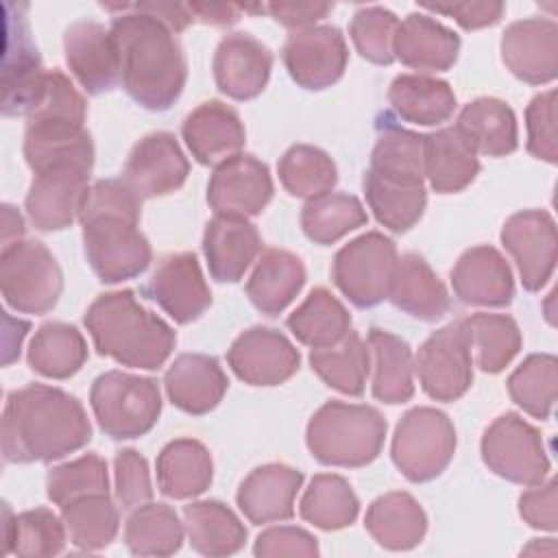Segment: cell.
Segmentation results:
<instances>
[{"instance_id":"cell-1","label":"cell","mask_w":558,"mask_h":558,"mask_svg":"<svg viewBox=\"0 0 558 558\" xmlns=\"http://www.w3.org/2000/svg\"><path fill=\"white\" fill-rule=\"evenodd\" d=\"M92 438V425L70 392L28 384L7 397L2 416V456L7 462L59 460Z\"/></svg>"},{"instance_id":"cell-2","label":"cell","mask_w":558,"mask_h":558,"mask_svg":"<svg viewBox=\"0 0 558 558\" xmlns=\"http://www.w3.org/2000/svg\"><path fill=\"white\" fill-rule=\"evenodd\" d=\"M109 31L118 46L120 81L126 94L153 111L174 105L187 76L174 31L135 4L131 13L116 15Z\"/></svg>"},{"instance_id":"cell-3","label":"cell","mask_w":558,"mask_h":558,"mask_svg":"<svg viewBox=\"0 0 558 558\" xmlns=\"http://www.w3.org/2000/svg\"><path fill=\"white\" fill-rule=\"evenodd\" d=\"M142 201L118 179L96 181L81 209L83 244L92 270L105 283H118L144 272L153 251L137 229Z\"/></svg>"},{"instance_id":"cell-4","label":"cell","mask_w":558,"mask_h":558,"mask_svg":"<svg viewBox=\"0 0 558 558\" xmlns=\"http://www.w3.org/2000/svg\"><path fill=\"white\" fill-rule=\"evenodd\" d=\"M85 327L100 355L131 368H159L172 353V327L140 305L131 290L107 292L85 312Z\"/></svg>"},{"instance_id":"cell-5","label":"cell","mask_w":558,"mask_h":558,"mask_svg":"<svg viewBox=\"0 0 558 558\" xmlns=\"http://www.w3.org/2000/svg\"><path fill=\"white\" fill-rule=\"evenodd\" d=\"M305 438L318 462L355 469L379 456L386 438V421L371 405L327 401L310 418Z\"/></svg>"},{"instance_id":"cell-6","label":"cell","mask_w":558,"mask_h":558,"mask_svg":"<svg viewBox=\"0 0 558 558\" xmlns=\"http://www.w3.org/2000/svg\"><path fill=\"white\" fill-rule=\"evenodd\" d=\"M89 403L107 436L129 440L153 429L161 412V392L150 377L109 371L94 379Z\"/></svg>"},{"instance_id":"cell-7","label":"cell","mask_w":558,"mask_h":558,"mask_svg":"<svg viewBox=\"0 0 558 558\" xmlns=\"http://www.w3.org/2000/svg\"><path fill=\"white\" fill-rule=\"evenodd\" d=\"M0 286L4 301L24 314H46L59 301L63 275L52 253L37 240L2 246Z\"/></svg>"},{"instance_id":"cell-8","label":"cell","mask_w":558,"mask_h":558,"mask_svg":"<svg viewBox=\"0 0 558 558\" xmlns=\"http://www.w3.org/2000/svg\"><path fill=\"white\" fill-rule=\"evenodd\" d=\"M456 429L449 416L436 408L405 412L392 436V462L410 482H429L451 462Z\"/></svg>"},{"instance_id":"cell-9","label":"cell","mask_w":558,"mask_h":558,"mask_svg":"<svg viewBox=\"0 0 558 558\" xmlns=\"http://www.w3.org/2000/svg\"><path fill=\"white\" fill-rule=\"evenodd\" d=\"M397 262L395 242L379 231H368L336 253L331 277L353 305L373 307L388 299Z\"/></svg>"},{"instance_id":"cell-10","label":"cell","mask_w":558,"mask_h":558,"mask_svg":"<svg viewBox=\"0 0 558 558\" xmlns=\"http://www.w3.org/2000/svg\"><path fill=\"white\" fill-rule=\"evenodd\" d=\"M486 466L514 484L534 486L549 473V458L536 427L514 412L495 418L482 436Z\"/></svg>"},{"instance_id":"cell-11","label":"cell","mask_w":558,"mask_h":558,"mask_svg":"<svg viewBox=\"0 0 558 558\" xmlns=\"http://www.w3.org/2000/svg\"><path fill=\"white\" fill-rule=\"evenodd\" d=\"M414 371L423 390L436 401L460 399L473 381L471 342L464 323L434 331L418 349Z\"/></svg>"},{"instance_id":"cell-12","label":"cell","mask_w":558,"mask_h":558,"mask_svg":"<svg viewBox=\"0 0 558 558\" xmlns=\"http://www.w3.org/2000/svg\"><path fill=\"white\" fill-rule=\"evenodd\" d=\"M272 198L268 166L246 153H235L220 161L207 185L209 207L218 216L251 218Z\"/></svg>"},{"instance_id":"cell-13","label":"cell","mask_w":558,"mask_h":558,"mask_svg":"<svg viewBox=\"0 0 558 558\" xmlns=\"http://www.w3.org/2000/svg\"><path fill=\"white\" fill-rule=\"evenodd\" d=\"M347 61L344 35L329 24L294 31L283 46L286 70L305 89L333 85L344 74Z\"/></svg>"},{"instance_id":"cell-14","label":"cell","mask_w":558,"mask_h":558,"mask_svg":"<svg viewBox=\"0 0 558 558\" xmlns=\"http://www.w3.org/2000/svg\"><path fill=\"white\" fill-rule=\"evenodd\" d=\"M501 242L514 257L525 290H541L556 266V222L543 209L512 214L501 227Z\"/></svg>"},{"instance_id":"cell-15","label":"cell","mask_w":558,"mask_h":558,"mask_svg":"<svg viewBox=\"0 0 558 558\" xmlns=\"http://www.w3.org/2000/svg\"><path fill=\"white\" fill-rule=\"evenodd\" d=\"M87 168L52 166L35 174L26 194V214L39 231H61L81 216L87 198Z\"/></svg>"},{"instance_id":"cell-16","label":"cell","mask_w":558,"mask_h":558,"mask_svg":"<svg viewBox=\"0 0 558 558\" xmlns=\"http://www.w3.org/2000/svg\"><path fill=\"white\" fill-rule=\"evenodd\" d=\"M190 172V163L172 133L159 131L142 137L124 163L122 181L142 198L166 196L179 190Z\"/></svg>"},{"instance_id":"cell-17","label":"cell","mask_w":558,"mask_h":558,"mask_svg":"<svg viewBox=\"0 0 558 558\" xmlns=\"http://www.w3.org/2000/svg\"><path fill=\"white\" fill-rule=\"evenodd\" d=\"M227 362L251 386H277L296 373L301 357L281 331L251 327L233 340Z\"/></svg>"},{"instance_id":"cell-18","label":"cell","mask_w":558,"mask_h":558,"mask_svg":"<svg viewBox=\"0 0 558 558\" xmlns=\"http://www.w3.org/2000/svg\"><path fill=\"white\" fill-rule=\"evenodd\" d=\"M501 59L530 85L551 83L558 74V24L547 17L512 22L501 37Z\"/></svg>"},{"instance_id":"cell-19","label":"cell","mask_w":558,"mask_h":558,"mask_svg":"<svg viewBox=\"0 0 558 558\" xmlns=\"http://www.w3.org/2000/svg\"><path fill=\"white\" fill-rule=\"evenodd\" d=\"M146 292L170 318L183 325L196 320L211 305L209 286L192 253L161 257Z\"/></svg>"},{"instance_id":"cell-20","label":"cell","mask_w":558,"mask_h":558,"mask_svg":"<svg viewBox=\"0 0 558 558\" xmlns=\"http://www.w3.org/2000/svg\"><path fill=\"white\" fill-rule=\"evenodd\" d=\"M65 61L85 92L98 96L116 87L120 81L118 46L102 24L81 20L63 35Z\"/></svg>"},{"instance_id":"cell-21","label":"cell","mask_w":558,"mask_h":558,"mask_svg":"<svg viewBox=\"0 0 558 558\" xmlns=\"http://www.w3.org/2000/svg\"><path fill=\"white\" fill-rule=\"evenodd\" d=\"M24 9V4H20ZM7 13V46H4V65H2V111L7 116L24 113L33 105L41 81L44 68L39 54L28 35V24L17 11L13 15L11 2L4 4Z\"/></svg>"},{"instance_id":"cell-22","label":"cell","mask_w":558,"mask_h":558,"mask_svg":"<svg viewBox=\"0 0 558 558\" xmlns=\"http://www.w3.org/2000/svg\"><path fill=\"white\" fill-rule=\"evenodd\" d=\"M272 70L270 50L246 33L227 35L214 54V76L222 94L248 100L262 94Z\"/></svg>"},{"instance_id":"cell-23","label":"cell","mask_w":558,"mask_h":558,"mask_svg":"<svg viewBox=\"0 0 558 558\" xmlns=\"http://www.w3.org/2000/svg\"><path fill=\"white\" fill-rule=\"evenodd\" d=\"M451 286L469 305L501 307L514 296V281L508 262L493 246H473L460 255L451 270Z\"/></svg>"},{"instance_id":"cell-24","label":"cell","mask_w":558,"mask_h":558,"mask_svg":"<svg viewBox=\"0 0 558 558\" xmlns=\"http://www.w3.org/2000/svg\"><path fill=\"white\" fill-rule=\"evenodd\" d=\"M301 484V471L286 464H264L244 477L235 499L251 523L286 521L294 514V497Z\"/></svg>"},{"instance_id":"cell-25","label":"cell","mask_w":558,"mask_h":558,"mask_svg":"<svg viewBox=\"0 0 558 558\" xmlns=\"http://www.w3.org/2000/svg\"><path fill=\"white\" fill-rule=\"evenodd\" d=\"M259 251L262 238L246 218L216 214L205 227L203 253L211 277L218 281H240Z\"/></svg>"},{"instance_id":"cell-26","label":"cell","mask_w":558,"mask_h":558,"mask_svg":"<svg viewBox=\"0 0 558 558\" xmlns=\"http://www.w3.org/2000/svg\"><path fill=\"white\" fill-rule=\"evenodd\" d=\"M183 140L196 161L214 166L235 155L244 146V126L240 116L220 100L198 105L181 126Z\"/></svg>"},{"instance_id":"cell-27","label":"cell","mask_w":558,"mask_h":558,"mask_svg":"<svg viewBox=\"0 0 558 558\" xmlns=\"http://www.w3.org/2000/svg\"><path fill=\"white\" fill-rule=\"evenodd\" d=\"M170 401L187 414L214 410L227 392L229 379L218 360L203 353L179 355L163 377Z\"/></svg>"},{"instance_id":"cell-28","label":"cell","mask_w":558,"mask_h":558,"mask_svg":"<svg viewBox=\"0 0 558 558\" xmlns=\"http://www.w3.org/2000/svg\"><path fill=\"white\" fill-rule=\"evenodd\" d=\"M460 50V37L425 13H410L395 35V59L425 72L449 70Z\"/></svg>"},{"instance_id":"cell-29","label":"cell","mask_w":558,"mask_h":558,"mask_svg":"<svg viewBox=\"0 0 558 558\" xmlns=\"http://www.w3.org/2000/svg\"><path fill=\"white\" fill-rule=\"evenodd\" d=\"M388 299L418 320H438L449 307V294L418 253H405L395 268Z\"/></svg>"},{"instance_id":"cell-30","label":"cell","mask_w":558,"mask_h":558,"mask_svg":"<svg viewBox=\"0 0 558 558\" xmlns=\"http://www.w3.org/2000/svg\"><path fill=\"white\" fill-rule=\"evenodd\" d=\"M305 283L303 262L283 248H268L246 281L251 303L266 316L283 312Z\"/></svg>"},{"instance_id":"cell-31","label":"cell","mask_w":558,"mask_h":558,"mask_svg":"<svg viewBox=\"0 0 558 558\" xmlns=\"http://www.w3.org/2000/svg\"><path fill=\"white\" fill-rule=\"evenodd\" d=\"M24 157L37 174L52 166L94 168V144L85 126L74 124H26Z\"/></svg>"},{"instance_id":"cell-32","label":"cell","mask_w":558,"mask_h":558,"mask_svg":"<svg viewBox=\"0 0 558 558\" xmlns=\"http://www.w3.org/2000/svg\"><path fill=\"white\" fill-rule=\"evenodd\" d=\"M480 172V159L469 140L456 129L425 135V177L438 194L464 190Z\"/></svg>"},{"instance_id":"cell-33","label":"cell","mask_w":558,"mask_h":558,"mask_svg":"<svg viewBox=\"0 0 558 558\" xmlns=\"http://www.w3.org/2000/svg\"><path fill=\"white\" fill-rule=\"evenodd\" d=\"M364 525L381 547L403 551L423 541L427 532V517L412 495L397 490L377 497L368 506Z\"/></svg>"},{"instance_id":"cell-34","label":"cell","mask_w":558,"mask_h":558,"mask_svg":"<svg viewBox=\"0 0 558 558\" xmlns=\"http://www.w3.org/2000/svg\"><path fill=\"white\" fill-rule=\"evenodd\" d=\"M214 462L207 447L194 438L168 442L157 458V484L166 497L187 499L209 488Z\"/></svg>"},{"instance_id":"cell-35","label":"cell","mask_w":558,"mask_h":558,"mask_svg":"<svg viewBox=\"0 0 558 558\" xmlns=\"http://www.w3.org/2000/svg\"><path fill=\"white\" fill-rule=\"evenodd\" d=\"M456 129L469 140L475 153L486 157L510 155L519 144L517 118L499 98H475L464 105Z\"/></svg>"},{"instance_id":"cell-36","label":"cell","mask_w":558,"mask_h":558,"mask_svg":"<svg viewBox=\"0 0 558 558\" xmlns=\"http://www.w3.org/2000/svg\"><path fill=\"white\" fill-rule=\"evenodd\" d=\"M368 353L373 371V397L384 403H405L414 395V364L405 340L373 327L368 331Z\"/></svg>"},{"instance_id":"cell-37","label":"cell","mask_w":558,"mask_h":558,"mask_svg":"<svg viewBox=\"0 0 558 558\" xmlns=\"http://www.w3.org/2000/svg\"><path fill=\"white\" fill-rule=\"evenodd\" d=\"M190 545L203 556H229L244 547L246 527L238 514L216 499L194 501L183 508Z\"/></svg>"},{"instance_id":"cell-38","label":"cell","mask_w":558,"mask_h":558,"mask_svg":"<svg viewBox=\"0 0 558 558\" xmlns=\"http://www.w3.org/2000/svg\"><path fill=\"white\" fill-rule=\"evenodd\" d=\"M388 100L399 118L423 126L440 124L456 111V94L449 83L423 74L397 76L390 83Z\"/></svg>"},{"instance_id":"cell-39","label":"cell","mask_w":558,"mask_h":558,"mask_svg":"<svg viewBox=\"0 0 558 558\" xmlns=\"http://www.w3.org/2000/svg\"><path fill=\"white\" fill-rule=\"evenodd\" d=\"M310 364L327 386L342 395L357 397L364 392L366 377L371 373L368 344L360 338L357 331L349 329L340 342L312 349Z\"/></svg>"},{"instance_id":"cell-40","label":"cell","mask_w":558,"mask_h":558,"mask_svg":"<svg viewBox=\"0 0 558 558\" xmlns=\"http://www.w3.org/2000/svg\"><path fill=\"white\" fill-rule=\"evenodd\" d=\"M364 194L375 218L395 233L414 227L427 203V192L421 183L386 179L373 170L364 174Z\"/></svg>"},{"instance_id":"cell-41","label":"cell","mask_w":558,"mask_h":558,"mask_svg":"<svg viewBox=\"0 0 558 558\" xmlns=\"http://www.w3.org/2000/svg\"><path fill=\"white\" fill-rule=\"evenodd\" d=\"M288 327L299 342L312 349H323L340 342L347 336L351 314L327 288H314L288 316Z\"/></svg>"},{"instance_id":"cell-42","label":"cell","mask_w":558,"mask_h":558,"mask_svg":"<svg viewBox=\"0 0 558 558\" xmlns=\"http://www.w3.org/2000/svg\"><path fill=\"white\" fill-rule=\"evenodd\" d=\"M87 360V344L81 331L65 323H46L37 329L28 347V364L50 379H68Z\"/></svg>"},{"instance_id":"cell-43","label":"cell","mask_w":558,"mask_h":558,"mask_svg":"<svg viewBox=\"0 0 558 558\" xmlns=\"http://www.w3.org/2000/svg\"><path fill=\"white\" fill-rule=\"evenodd\" d=\"M185 525L166 504H144L135 508L124 527L126 547L137 556H170L183 543Z\"/></svg>"},{"instance_id":"cell-44","label":"cell","mask_w":558,"mask_h":558,"mask_svg":"<svg viewBox=\"0 0 558 558\" xmlns=\"http://www.w3.org/2000/svg\"><path fill=\"white\" fill-rule=\"evenodd\" d=\"M301 517L320 530H342L351 525L360 512V501L340 475H314L301 497Z\"/></svg>"},{"instance_id":"cell-45","label":"cell","mask_w":558,"mask_h":558,"mask_svg":"<svg viewBox=\"0 0 558 558\" xmlns=\"http://www.w3.org/2000/svg\"><path fill=\"white\" fill-rule=\"evenodd\" d=\"M469 333L471 351L484 373L504 371L521 349V331L514 318L506 314L477 312L462 320Z\"/></svg>"},{"instance_id":"cell-46","label":"cell","mask_w":558,"mask_h":558,"mask_svg":"<svg viewBox=\"0 0 558 558\" xmlns=\"http://www.w3.org/2000/svg\"><path fill=\"white\" fill-rule=\"evenodd\" d=\"M4 551L37 558L54 556L63 549L65 523L52 510L35 508L11 517L9 508H4Z\"/></svg>"},{"instance_id":"cell-47","label":"cell","mask_w":558,"mask_h":558,"mask_svg":"<svg viewBox=\"0 0 558 558\" xmlns=\"http://www.w3.org/2000/svg\"><path fill=\"white\" fill-rule=\"evenodd\" d=\"M281 185L299 198H318L329 194L338 181V170L331 157L310 144L290 146L277 163Z\"/></svg>"},{"instance_id":"cell-48","label":"cell","mask_w":558,"mask_h":558,"mask_svg":"<svg viewBox=\"0 0 558 558\" xmlns=\"http://www.w3.org/2000/svg\"><path fill=\"white\" fill-rule=\"evenodd\" d=\"M366 220L368 216L362 203L344 192H329L312 198L301 211V227L316 244H333Z\"/></svg>"},{"instance_id":"cell-49","label":"cell","mask_w":558,"mask_h":558,"mask_svg":"<svg viewBox=\"0 0 558 558\" xmlns=\"http://www.w3.org/2000/svg\"><path fill=\"white\" fill-rule=\"evenodd\" d=\"M375 174L386 179L421 183L425 179V135L388 126L377 137V144L371 155V168Z\"/></svg>"},{"instance_id":"cell-50","label":"cell","mask_w":558,"mask_h":558,"mask_svg":"<svg viewBox=\"0 0 558 558\" xmlns=\"http://www.w3.org/2000/svg\"><path fill=\"white\" fill-rule=\"evenodd\" d=\"M512 401L534 418H549L558 392V360L551 353L527 355L508 377Z\"/></svg>"},{"instance_id":"cell-51","label":"cell","mask_w":558,"mask_h":558,"mask_svg":"<svg viewBox=\"0 0 558 558\" xmlns=\"http://www.w3.org/2000/svg\"><path fill=\"white\" fill-rule=\"evenodd\" d=\"M61 510L70 541L81 549H102L118 534L120 519L109 495H87L65 504Z\"/></svg>"},{"instance_id":"cell-52","label":"cell","mask_w":558,"mask_h":558,"mask_svg":"<svg viewBox=\"0 0 558 558\" xmlns=\"http://www.w3.org/2000/svg\"><path fill=\"white\" fill-rule=\"evenodd\" d=\"M87 113L85 98L59 70L44 74L41 87L26 111V124H74L83 126Z\"/></svg>"},{"instance_id":"cell-53","label":"cell","mask_w":558,"mask_h":558,"mask_svg":"<svg viewBox=\"0 0 558 558\" xmlns=\"http://www.w3.org/2000/svg\"><path fill=\"white\" fill-rule=\"evenodd\" d=\"M48 497L57 506H65L87 495H109L107 462L96 453H85L72 462L50 469L46 480Z\"/></svg>"},{"instance_id":"cell-54","label":"cell","mask_w":558,"mask_h":558,"mask_svg":"<svg viewBox=\"0 0 558 558\" xmlns=\"http://www.w3.org/2000/svg\"><path fill=\"white\" fill-rule=\"evenodd\" d=\"M397 28L399 20L392 11L384 7H364L353 15L349 35L364 59L388 65L395 61Z\"/></svg>"},{"instance_id":"cell-55","label":"cell","mask_w":558,"mask_h":558,"mask_svg":"<svg viewBox=\"0 0 558 558\" xmlns=\"http://www.w3.org/2000/svg\"><path fill=\"white\" fill-rule=\"evenodd\" d=\"M527 150L547 163L558 161V131H556V89H547L532 98L525 109Z\"/></svg>"},{"instance_id":"cell-56","label":"cell","mask_w":558,"mask_h":558,"mask_svg":"<svg viewBox=\"0 0 558 558\" xmlns=\"http://www.w3.org/2000/svg\"><path fill=\"white\" fill-rule=\"evenodd\" d=\"M116 497L124 510H135L153 497L148 464L135 449H122L116 456Z\"/></svg>"},{"instance_id":"cell-57","label":"cell","mask_w":558,"mask_h":558,"mask_svg":"<svg viewBox=\"0 0 558 558\" xmlns=\"http://www.w3.org/2000/svg\"><path fill=\"white\" fill-rule=\"evenodd\" d=\"M253 551L255 556H266V558H277V556L314 558L318 556V543L310 532L301 527L279 525L262 532L255 541Z\"/></svg>"},{"instance_id":"cell-58","label":"cell","mask_w":558,"mask_h":558,"mask_svg":"<svg viewBox=\"0 0 558 558\" xmlns=\"http://www.w3.org/2000/svg\"><path fill=\"white\" fill-rule=\"evenodd\" d=\"M558 488L556 480L534 484V488L525 490L519 497V514L521 519L536 527V530H547L556 532L558 530Z\"/></svg>"},{"instance_id":"cell-59","label":"cell","mask_w":558,"mask_h":558,"mask_svg":"<svg viewBox=\"0 0 558 558\" xmlns=\"http://www.w3.org/2000/svg\"><path fill=\"white\" fill-rule=\"evenodd\" d=\"M425 9L434 13H445L453 17L462 28L473 31V28H484L504 15V2H453V4H425Z\"/></svg>"},{"instance_id":"cell-60","label":"cell","mask_w":558,"mask_h":558,"mask_svg":"<svg viewBox=\"0 0 558 558\" xmlns=\"http://www.w3.org/2000/svg\"><path fill=\"white\" fill-rule=\"evenodd\" d=\"M264 9L286 28L301 31L323 20L331 11V4L329 2H270Z\"/></svg>"},{"instance_id":"cell-61","label":"cell","mask_w":558,"mask_h":558,"mask_svg":"<svg viewBox=\"0 0 558 558\" xmlns=\"http://www.w3.org/2000/svg\"><path fill=\"white\" fill-rule=\"evenodd\" d=\"M140 11H146L155 17H159L170 31L179 33L187 28L194 22V15L190 13L187 4H172V2H140L135 4Z\"/></svg>"},{"instance_id":"cell-62","label":"cell","mask_w":558,"mask_h":558,"mask_svg":"<svg viewBox=\"0 0 558 558\" xmlns=\"http://www.w3.org/2000/svg\"><path fill=\"white\" fill-rule=\"evenodd\" d=\"M190 13L194 15V20H201L205 24H214V26H229L235 24L240 17V9L233 4H187Z\"/></svg>"},{"instance_id":"cell-63","label":"cell","mask_w":558,"mask_h":558,"mask_svg":"<svg viewBox=\"0 0 558 558\" xmlns=\"http://www.w3.org/2000/svg\"><path fill=\"white\" fill-rule=\"evenodd\" d=\"M24 233L22 216L11 205H2V246L17 242Z\"/></svg>"}]
</instances>
